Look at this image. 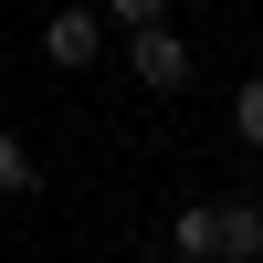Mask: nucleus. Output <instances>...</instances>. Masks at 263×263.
Wrapping results in <instances>:
<instances>
[{"label":"nucleus","mask_w":263,"mask_h":263,"mask_svg":"<svg viewBox=\"0 0 263 263\" xmlns=\"http://www.w3.org/2000/svg\"><path fill=\"white\" fill-rule=\"evenodd\" d=\"M126 74H137L147 95H179L190 84V42L168 32V21H137V32H126Z\"/></svg>","instance_id":"obj_1"},{"label":"nucleus","mask_w":263,"mask_h":263,"mask_svg":"<svg viewBox=\"0 0 263 263\" xmlns=\"http://www.w3.org/2000/svg\"><path fill=\"white\" fill-rule=\"evenodd\" d=\"M105 32H116L105 11H74V0H63V11L42 21V63H53V74H84V63L105 53Z\"/></svg>","instance_id":"obj_2"},{"label":"nucleus","mask_w":263,"mask_h":263,"mask_svg":"<svg viewBox=\"0 0 263 263\" xmlns=\"http://www.w3.org/2000/svg\"><path fill=\"white\" fill-rule=\"evenodd\" d=\"M168 253L179 263H221V200H190L179 221H168Z\"/></svg>","instance_id":"obj_3"},{"label":"nucleus","mask_w":263,"mask_h":263,"mask_svg":"<svg viewBox=\"0 0 263 263\" xmlns=\"http://www.w3.org/2000/svg\"><path fill=\"white\" fill-rule=\"evenodd\" d=\"M221 263H263V200H221Z\"/></svg>","instance_id":"obj_4"},{"label":"nucleus","mask_w":263,"mask_h":263,"mask_svg":"<svg viewBox=\"0 0 263 263\" xmlns=\"http://www.w3.org/2000/svg\"><path fill=\"white\" fill-rule=\"evenodd\" d=\"M32 179H42V168H32V147L0 126V200H32Z\"/></svg>","instance_id":"obj_5"},{"label":"nucleus","mask_w":263,"mask_h":263,"mask_svg":"<svg viewBox=\"0 0 263 263\" xmlns=\"http://www.w3.org/2000/svg\"><path fill=\"white\" fill-rule=\"evenodd\" d=\"M232 137L263 147V74H253V84H232Z\"/></svg>","instance_id":"obj_6"},{"label":"nucleus","mask_w":263,"mask_h":263,"mask_svg":"<svg viewBox=\"0 0 263 263\" xmlns=\"http://www.w3.org/2000/svg\"><path fill=\"white\" fill-rule=\"evenodd\" d=\"M105 21H116V32H137V21H168V0H105Z\"/></svg>","instance_id":"obj_7"}]
</instances>
